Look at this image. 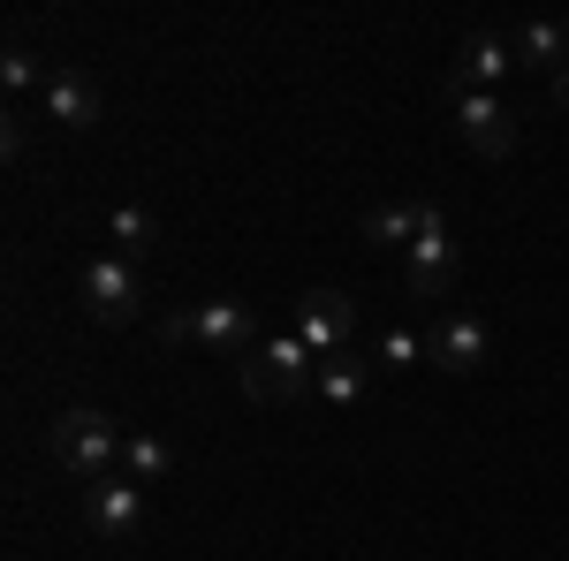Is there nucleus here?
<instances>
[{"mask_svg":"<svg viewBox=\"0 0 569 561\" xmlns=\"http://www.w3.org/2000/svg\"><path fill=\"white\" fill-rule=\"evenodd\" d=\"M160 342L168 349H206V357H251L266 334H259V311L243 297H213V303L168 311V319H160Z\"/></svg>","mask_w":569,"mask_h":561,"instance_id":"obj_1","label":"nucleus"},{"mask_svg":"<svg viewBox=\"0 0 569 561\" xmlns=\"http://www.w3.org/2000/svg\"><path fill=\"white\" fill-rule=\"evenodd\" d=\"M243 394L266 402V410H297L319 394V357H311L305 334H266L251 357H243Z\"/></svg>","mask_w":569,"mask_h":561,"instance_id":"obj_2","label":"nucleus"},{"mask_svg":"<svg viewBox=\"0 0 569 561\" xmlns=\"http://www.w3.org/2000/svg\"><path fill=\"white\" fill-rule=\"evenodd\" d=\"M122 440H130V432L114 425L107 410H91V402H69V410L46 425V448H53V463H61L69 478H84V485L114 478V463H122Z\"/></svg>","mask_w":569,"mask_h":561,"instance_id":"obj_3","label":"nucleus"},{"mask_svg":"<svg viewBox=\"0 0 569 561\" xmlns=\"http://www.w3.org/2000/svg\"><path fill=\"white\" fill-rule=\"evenodd\" d=\"M448 114H456V137L479 152V160H509L517 152V107L501 91H456L448 84Z\"/></svg>","mask_w":569,"mask_h":561,"instance_id":"obj_4","label":"nucleus"},{"mask_svg":"<svg viewBox=\"0 0 569 561\" xmlns=\"http://www.w3.org/2000/svg\"><path fill=\"white\" fill-rule=\"evenodd\" d=\"M77 297H84V311L99 319V327H137V311H144V273H137L130 259H91L84 281H77Z\"/></svg>","mask_w":569,"mask_h":561,"instance_id":"obj_5","label":"nucleus"},{"mask_svg":"<svg viewBox=\"0 0 569 561\" xmlns=\"http://www.w3.org/2000/svg\"><path fill=\"white\" fill-rule=\"evenodd\" d=\"M456 273H463V243H456V228H448V213L402 251V281H410V297H426V303H440L448 289H456Z\"/></svg>","mask_w":569,"mask_h":561,"instance_id":"obj_6","label":"nucleus"},{"mask_svg":"<svg viewBox=\"0 0 569 561\" xmlns=\"http://www.w3.org/2000/svg\"><path fill=\"white\" fill-rule=\"evenodd\" d=\"M84 523L107 547H130L137 531H144V485L137 478H99V485H84Z\"/></svg>","mask_w":569,"mask_h":561,"instance_id":"obj_7","label":"nucleus"},{"mask_svg":"<svg viewBox=\"0 0 569 561\" xmlns=\"http://www.w3.org/2000/svg\"><path fill=\"white\" fill-rule=\"evenodd\" d=\"M426 349H433L440 372L471 380V372H486V357H493V334H486V319H471V311H440L433 334H426Z\"/></svg>","mask_w":569,"mask_h":561,"instance_id":"obj_8","label":"nucleus"},{"mask_svg":"<svg viewBox=\"0 0 569 561\" xmlns=\"http://www.w3.org/2000/svg\"><path fill=\"white\" fill-rule=\"evenodd\" d=\"M297 334L311 342V357H350V334H357V303L342 289H311L297 303Z\"/></svg>","mask_w":569,"mask_h":561,"instance_id":"obj_9","label":"nucleus"},{"mask_svg":"<svg viewBox=\"0 0 569 561\" xmlns=\"http://www.w3.org/2000/svg\"><path fill=\"white\" fill-rule=\"evenodd\" d=\"M517 69V53H509V31H471V39L456 46V91H493L501 77Z\"/></svg>","mask_w":569,"mask_h":561,"instance_id":"obj_10","label":"nucleus"},{"mask_svg":"<svg viewBox=\"0 0 569 561\" xmlns=\"http://www.w3.org/2000/svg\"><path fill=\"white\" fill-rule=\"evenodd\" d=\"M440 220V206H426V198H380L372 213H365V243H388V251H410L426 228Z\"/></svg>","mask_w":569,"mask_h":561,"instance_id":"obj_11","label":"nucleus"},{"mask_svg":"<svg viewBox=\"0 0 569 561\" xmlns=\"http://www.w3.org/2000/svg\"><path fill=\"white\" fill-rule=\"evenodd\" d=\"M99 114H107V99H99V84L91 77H77V69H53V84H46V122H61V130H99Z\"/></svg>","mask_w":569,"mask_h":561,"instance_id":"obj_12","label":"nucleus"},{"mask_svg":"<svg viewBox=\"0 0 569 561\" xmlns=\"http://www.w3.org/2000/svg\"><path fill=\"white\" fill-rule=\"evenodd\" d=\"M160 243H168V228L144 213V206H107V251H114V259L137 266V259H152Z\"/></svg>","mask_w":569,"mask_h":561,"instance_id":"obj_13","label":"nucleus"},{"mask_svg":"<svg viewBox=\"0 0 569 561\" xmlns=\"http://www.w3.org/2000/svg\"><path fill=\"white\" fill-rule=\"evenodd\" d=\"M509 53H517V69L555 77L569 61V23H517V31H509Z\"/></svg>","mask_w":569,"mask_h":561,"instance_id":"obj_14","label":"nucleus"},{"mask_svg":"<svg viewBox=\"0 0 569 561\" xmlns=\"http://www.w3.org/2000/svg\"><path fill=\"white\" fill-rule=\"evenodd\" d=\"M365 388H372V364H357V357H319V402L350 410V402H365Z\"/></svg>","mask_w":569,"mask_h":561,"instance_id":"obj_15","label":"nucleus"},{"mask_svg":"<svg viewBox=\"0 0 569 561\" xmlns=\"http://www.w3.org/2000/svg\"><path fill=\"white\" fill-rule=\"evenodd\" d=\"M168 471H176V448H168V440H152V432H130V440H122V478L160 485Z\"/></svg>","mask_w":569,"mask_h":561,"instance_id":"obj_16","label":"nucleus"},{"mask_svg":"<svg viewBox=\"0 0 569 561\" xmlns=\"http://www.w3.org/2000/svg\"><path fill=\"white\" fill-rule=\"evenodd\" d=\"M0 84L23 99V91H46V84H53V69H46L31 46H8V53H0Z\"/></svg>","mask_w":569,"mask_h":561,"instance_id":"obj_17","label":"nucleus"},{"mask_svg":"<svg viewBox=\"0 0 569 561\" xmlns=\"http://www.w3.org/2000/svg\"><path fill=\"white\" fill-rule=\"evenodd\" d=\"M380 364L388 372H410V364H433V349H426V334H410V327H388L380 334Z\"/></svg>","mask_w":569,"mask_h":561,"instance_id":"obj_18","label":"nucleus"},{"mask_svg":"<svg viewBox=\"0 0 569 561\" xmlns=\"http://www.w3.org/2000/svg\"><path fill=\"white\" fill-rule=\"evenodd\" d=\"M547 84H555V107H562V114H569V61H562V69H555V77H547Z\"/></svg>","mask_w":569,"mask_h":561,"instance_id":"obj_19","label":"nucleus"}]
</instances>
